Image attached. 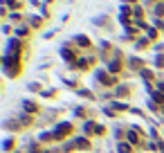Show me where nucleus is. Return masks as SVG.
<instances>
[{
  "label": "nucleus",
  "instance_id": "nucleus-2",
  "mask_svg": "<svg viewBox=\"0 0 164 153\" xmlns=\"http://www.w3.org/2000/svg\"><path fill=\"white\" fill-rule=\"evenodd\" d=\"M74 146H76V149H90V142L85 140V137H76V140H74Z\"/></svg>",
  "mask_w": 164,
  "mask_h": 153
},
{
  "label": "nucleus",
  "instance_id": "nucleus-13",
  "mask_svg": "<svg viewBox=\"0 0 164 153\" xmlns=\"http://www.w3.org/2000/svg\"><path fill=\"white\" fill-rule=\"evenodd\" d=\"M76 41H79L81 45H88V38H85V36H76Z\"/></svg>",
  "mask_w": 164,
  "mask_h": 153
},
{
  "label": "nucleus",
  "instance_id": "nucleus-1",
  "mask_svg": "<svg viewBox=\"0 0 164 153\" xmlns=\"http://www.w3.org/2000/svg\"><path fill=\"white\" fill-rule=\"evenodd\" d=\"M70 131H72V124L63 122V124H59V126H56V131L52 133V137H54V140H61V137H65Z\"/></svg>",
  "mask_w": 164,
  "mask_h": 153
},
{
  "label": "nucleus",
  "instance_id": "nucleus-8",
  "mask_svg": "<svg viewBox=\"0 0 164 153\" xmlns=\"http://www.w3.org/2000/svg\"><path fill=\"white\" fill-rule=\"evenodd\" d=\"M61 54H63V59H65V61H74V54H72L70 50H63Z\"/></svg>",
  "mask_w": 164,
  "mask_h": 153
},
{
  "label": "nucleus",
  "instance_id": "nucleus-11",
  "mask_svg": "<svg viewBox=\"0 0 164 153\" xmlns=\"http://www.w3.org/2000/svg\"><path fill=\"white\" fill-rule=\"evenodd\" d=\"M153 92V90H151ZM153 99H155V101H164V95L162 92H153Z\"/></svg>",
  "mask_w": 164,
  "mask_h": 153
},
{
  "label": "nucleus",
  "instance_id": "nucleus-5",
  "mask_svg": "<svg viewBox=\"0 0 164 153\" xmlns=\"http://www.w3.org/2000/svg\"><path fill=\"white\" fill-rule=\"evenodd\" d=\"M23 108H25L27 113H36V110H38L36 104H32V101H23Z\"/></svg>",
  "mask_w": 164,
  "mask_h": 153
},
{
  "label": "nucleus",
  "instance_id": "nucleus-14",
  "mask_svg": "<svg viewBox=\"0 0 164 153\" xmlns=\"http://www.w3.org/2000/svg\"><path fill=\"white\" fill-rule=\"evenodd\" d=\"M32 25H34V27H38V25H41V18L34 16V18H32Z\"/></svg>",
  "mask_w": 164,
  "mask_h": 153
},
{
  "label": "nucleus",
  "instance_id": "nucleus-4",
  "mask_svg": "<svg viewBox=\"0 0 164 153\" xmlns=\"http://www.w3.org/2000/svg\"><path fill=\"white\" fill-rule=\"evenodd\" d=\"M126 137H128L130 144H137V142H139V137H137V133H135V131H128V133H126Z\"/></svg>",
  "mask_w": 164,
  "mask_h": 153
},
{
  "label": "nucleus",
  "instance_id": "nucleus-15",
  "mask_svg": "<svg viewBox=\"0 0 164 153\" xmlns=\"http://www.w3.org/2000/svg\"><path fill=\"white\" fill-rule=\"evenodd\" d=\"M155 12H157L160 16H164V5H157V9H155Z\"/></svg>",
  "mask_w": 164,
  "mask_h": 153
},
{
  "label": "nucleus",
  "instance_id": "nucleus-7",
  "mask_svg": "<svg viewBox=\"0 0 164 153\" xmlns=\"http://www.w3.org/2000/svg\"><path fill=\"white\" fill-rule=\"evenodd\" d=\"M119 68H121V65H119V61H112V63L108 65V70H110V72H119Z\"/></svg>",
  "mask_w": 164,
  "mask_h": 153
},
{
  "label": "nucleus",
  "instance_id": "nucleus-17",
  "mask_svg": "<svg viewBox=\"0 0 164 153\" xmlns=\"http://www.w3.org/2000/svg\"><path fill=\"white\" fill-rule=\"evenodd\" d=\"M157 88H160V92L164 95V83H160V86H157Z\"/></svg>",
  "mask_w": 164,
  "mask_h": 153
},
{
  "label": "nucleus",
  "instance_id": "nucleus-6",
  "mask_svg": "<svg viewBox=\"0 0 164 153\" xmlns=\"http://www.w3.org/2000/svg\"><path fill=\"white\" fill-rule=\"evenodd\" d=\"M97 76H99L101 83H112V79H110V76H106V72H97Z\"/></svg>",
  "mask_w": 164,
  "mask_h": 153
},
{
  "label": "nucleus",
  "instance_id": "nucleus-9",
  "mask_svg": "<svg viewBox=\"0 0 164 153\" xmlns=\"http://www.w3.org/2000/svg\"><path fill=\"white\" fill-rule=\"evenodd\" d=\"M11 146H14V140H5V142H2V149H5V151H9Z\"/></svg>",
  "mask_w": 164,
  "mask_h": 153
},
{
  "label": "nucleus",
  "instance_id": "nucleus-16",
  "mask_svg": "<svg viewBox=\"0 0 164 153\" xmlns=\"http://www.w3.org/2000/svg\"><path fill=\"white\" fill-rule=\"evenodd\" d=\"M5 2H7L9 7H18V2H16V0H5Z\"/></svg>",
  "mask_w": 164,
  "mask_h": 153
},
{
  "label": "nucleus",
  "instance_id": "nucleus-12",
  "mask_svg": "<svg viewBox=\"0 0 164 153\" xmlns=\"http://www.w3.org/2000/svg\"><path fill=\"white\" fill-rule=\"evenodd\" d=\"M112 108H115V110H128L124 104H112Z\"/></svg>",
  "mask_w": 164,
  "mask_h": 153
},
{
  "label": "nucleus",
  "instance_id": "nucleus-3",
  "mask_svg": "<svg viewBox=\"0 0 164 153\" xmlns=\"http://www.w3.org/2000/svg\"><path fill=\"white\" fill-rule=\"evenodd\" d=\"M117 151L119 153H130L133 149H130V142H119V144H117Z\"/></svg>",
  "mask_w": 164,
  "mask_h": 153
},
{
  "label": "nucleus",
  "instance_id": "nucleus-10",
  "mask_svg": "<svg viewBox=\"0 0 164 153\" xmlns=\"http://www.w3.org/2000/svg\"><path fill=\"white\" fill-rule=\"evenodd\" d=\"M139 74H142V79H151V76H153V72H151V70H142Z\"/></svg>",
  "mask_w": 164,
  "mask_h": 153
}]
</instances>
